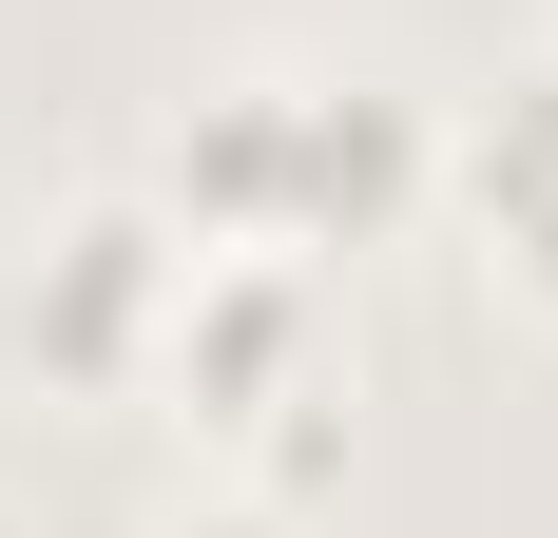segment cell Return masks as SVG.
<instances>
[{
    "instance_id": "1",
    "label": "cell",
    "mask_w": 558,
    "mask_h": 538,
    "mask_svg": "<svg viewBox=\"0 0 558 538\" xmlns=\"http://www.w3.org/2000/svg\"><path fill=\"white\" fill-rule=\"evenodd\" d=\"M404 173H424V115L386 77H213L173 115V193L213 250H308V231L386 212Z\"/></svg>"
},
{
    "instance_id": "2",
    "label": "cell",
    "mask_w": 558,
    "mask_h": 538,
    "mask_svg": "<svg viewBox=\"0 0 558 538\" xmlns=\"http://www.w3.org/2000/svg\"><path fill=\"white\" fill-rule=\"evenodd\" d=\"M173 269H193V231L135 212V193L58 212V231H39V269H20V346H39V366H77V384L155 366V346H173Z\"/></svg>"
},
{
    "instance_id": "3",
    "label": "cell",
    "mask_w": 558,
    "mask_h": 538,
    "mask_svg": "<svg viewBox=\"0 0 558 538\" xmlns=\"http://www.w3.org/2000/svg\"><path fill=\"white\" fill-rule=\"evenodd\" d=\"M462 212L501 231L520 289H558V58H539V77H501V97L462 115Z\"/></svg>"
},
{
    "instance_id": "4",
    "label": "cell",
    "mask_w": 558,
    "mask_h": 538,
    "mask_svg": "<svg viewBox=\"0 0 558 538\" xmlns=\"http://www.w3.org/2000/svg\"><path fill=\"white\" fill-rule=\"evenodd\" d=\"M173 538H289V519H251V500H213V519H173Z\"/></svg>"
}]
</instances>
